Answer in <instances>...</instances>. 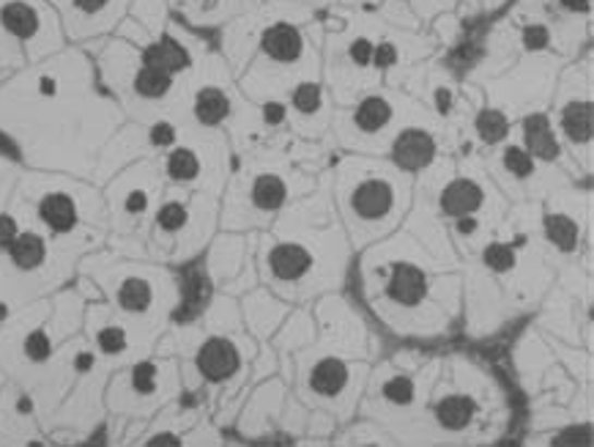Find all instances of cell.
Wrapping results in <instances>:
<instances>
[{
  "instance_id": "6da1fadb",
  "label": "cell",
  "mask_w": 594,
  "mask_h": 447,
  "mask_svg": "<svg viewBox=\"0 0 594 447\" xmlns=\"http://www.w3.org/2000/svg\"><path fill=\"white\" fill-rule=\"evenodd\" d=\"M0 25L34 61L61 47L58 20L45 0H0Z\"/></svg>"
},
{
  "instance_id": "f546056e",
  "label": "cell",
  "mask_w": 594,
  "mask_h": 447,
  "mask_svg": "<svg viewBox=\"0 0 594 447\" xmlns=\"http://www.w3.org/2000/svg\"><path fill=\"white\" fill-rule=\"evenodd\" d=\"M17 67H23V47H20L17 41L3 31V25H0V77Z\"/></svg>"
},
{
  "instance_id": "ac0fdd59",
  "label": "cell",
  "mask_w": 594,
  "mask_h": 447,
  "mask_svg": "<svg viewBox=\"0 0 594 447\" xmlns=\"http://www.w3.org/2000/svg\"><path fill=\"white\" fill-rule=\"evenodd\" d=\"M483 206V190L469 179H458L441 193V209L452 217H465Z\"/></svg>"
},
{
  "instance_id": "60d3db41",
  "label": "cell",
  "mask_w": 594,
  "mask_h": 447,
  "mask_svg": "<svg viewBox=\"0 0 594 447\" xmlns=\"http://www.w3.org/2000/svg\"><path fill=\"white\" fill-rule=\"evenodd\" d=\"M561 7L572 9V12H586L589 0H561Z\"/></svg>"
},
{
  "instance_id": "f35d334b",
  "label": "cell",
  "mask_w": 594,
  "mask_h": 447,
  "mask_svg": "<svg viewBox=\"0 0 594 447\" xmlns=\"http://www.w3.org/2000/svg\"><path fill=\"white\" fill-rule=\"evenodd\" d=\"M395 58H398V52H395L392 45H381L378 50H373V61H376V67H392Z\"/></svg>"
},
{
  "instance_id": "5bb4252c",
  "label": "cell",
  "mask_w": 594,
  "mask_h": 447,
  "mask_svg": "<svg viewBox=\"0 0 594 447\" xmlns=\"http://www.w3.org/2000/svg\"><path fill=\"white\" fill-rule=\"evenodd\" d=\"M288 201V184L282 176L269 173H255L253 184H250V204L255 206L264 215H271V212H280Z\"/></svg>"
},
{
  "instance_id": "9a60e30c",
  "label": "cell",
  "mask_w": 594,
  "mask_h": 447,
  "mask_svg": "<svg viewBox=\"0 0 594 447\" xmlns=\"http://www.w3.org/2000/svg\"><path fill=\"white\" fill-rule=\"evenodd\" d=\"M389 297L400 305H416V302L425 300L427 280L422 275V269L411 264H398L392 269V280H389Z\"/></svg>"
},
{
  "instance_id": "3957f363",
  "label": "cell",
  "mask_w": 594,
  "mask_h": 447,
  "mask_svg": "<svg viewBox=\"0 0 594 447\" xmlns=\"http://www.w3.org/2000/svg\"><path fill=\"white\" fill-rule=\"evenodd\" d=\"M63 7L69 12L66 25L72 36H88L110 28L124 9V0H63Z\"/></svg>"
},
{
  "instance_id": "52a82bcc",
  "label": "cell",
  "mask_w": 594,
  "mask_h": 447,
  "mask_svg": "<svg viewBox=\"0 0 594 447\" xmlns=\"http://www.w3.org/2000/svg\"><path fill=\"white\" fill-rule=\"evenodd\" d=\"M230 113H233V102L219 85H203L201 92H195V97H192V119L203 130H217L219 124L230 119Z\"/></svg>"
},
{
  "instance_id": "4fadbf2b",
  "label": "cell",
  "mask_w": 594,
  "mask_h": 447,
  "mask_svg": "<svg viewBox=\"0 0 594 447\" xmlns=\"http://www.w3.org/2000/svg\"><path fill=\"white\" fill-rule=\"evenodd\" d=\"M143 61H146L148 67L165 69V72L175 74V77L192 69V56L186 52V47L179 45L175 39H170V36H162L159 41L148 45L146 50H143Z\"/></svg>"
},
{
  "instance_id": "d4e9b609",
  "label": "cell",
  "mask_w": 594,
  "mask_h": 447,
  "mask_svg": "<svg viewBox=\"0 0 594 447\" xmlns=\"http://www.w3.org/2000/svg\"><path fill=\"white\" fill-rule=\"evenodd\" d=\"M561 124H565L567 137L586 143L592 137V108H589V102L567 105L565 113H561Z\"/></svg>"
},
{
  "instance_id": "7402d4cb",
  "label": "cell",
  "mask_w": 594,
  "mask_h": 447,
  "mask_svg": "<svg viewBox=\"0 0 594 447\" xmlns=\"http://www.w3.org/2000/svg\"><path fill=\"white\" fill-rule=\"evenodd\" d=\"M436 418H438V423L449 431L465 428V425L471 423V418H474V401H471V398H463V396L447 398V401L438 403Z\"/></svg>"
},
{
  "instance_id": "4316f807",
  "label": "cell",
  "mask_w": 594,
  "mask_h": 447,
  "mask_svg": "<svg viewBox=\"0 0 594 447\" xmlns=\"http://www.w3.org/2000/svg\"><path fill=\"white\" fill-rule=\"evenodd\" d=\"M154 206V195L151 190L143 188V184H132V188L124 190L121 195V212L130 220H137V217H146Z\"/></svg>"
},
{
  "instance_id": "5b68a950",
  "label": "cell",
  "mask_w": 594,
  "mask_h": 447,
  "mask_svg": "<svg viewBox=\"0 0 594 447\" xmlns=\"http://www.w3.org/2000/svg\"><path fill=\"white\" fill-rule=\"evenodd\" d=\"M310 266H313V255L302 244L280 242L266 253V269L280 283H296L310 273Z\"/></svg>"
},
{
  "instance_id": "8fae6325",
  "label": "cell",
  "mask_w": 594,
  "mask_h": 447,
  "mask_svg": "<svg viewBox=\"0 0 594 447\" xmlns=\"http://www.w3.org/2000/svg\"><path fill=\"white\" fill-rule=\"evenodd\" d=\"M116 305L130 316H143L154 307V280L146 275H126L116 286Z\"/></svg>"
},
{
  "instance_id": "e0dca14e",
  "label": "cell",
  "mask_w": 594,
  "mask_h": 447,
  "mask_svg": "<svg viewBox=\"0 0 594 447\" xmlns=\"http://www.w3.org/2000/svg\"><path fill=\"white\" fill-rule=\"evenodd\" d=\"M162 379L165 369L154 360H143V363H135L130 371H126V392L141 401L146 398H157L162 392Z\"/></svg>"
},
{
  "instance_id": "7c38bea8",
  "label": "cell",
  "mask_w": 594,
  "mask_h": 447,
  "mask_svg": "<svg viewBox=\"0 0 594 447\" xmlns=\"http://www.w3.org/2000/svg\"><path fill=\"white\" fill-rule=\"evenodd\" d=\"M392 201H395L392 188H389L387 182H381V179H371V182L356 188L351 204L353 212L360 217H365V220H378V217H384L392 209Z\"/></svg>"
},
{
  "instance_id": "cb8c5ba5",
  "label": "cell",
  "mask_w": 594,
  "mask_h": 447,
  "mask_svg": "<svg viewBox=\"0 0 594 447\" xmlns=\"http://www.w3.org/2000/svg\"><path fill=\"white\" fill-rule=\"evenodd\" d=\"M157 220V231L165 233V237H175V233L184 231L192 220V212L184 201H165L162 206L154 215Z\"/></svg>"
},
{
  "instance_id": "8d00e7d4",
  "label": "cell",
  "mask_w": 594,
  "mask_h": 447,
  "mask_svg": "<svg viewBox=\"0 0 594 447\" xmlns=\"http://www.w3.org/2000/svg\"><path fill=\"white\" fill-rule=\"evenodd\" d=\"M351 58L356 63H360V67H367V63L373 61V45H371V41H365V39L353 41V45H351Z\"/></svg>"
},
{
  "instance_id": "74e56055",
  "label": "cell",
  "mask_w": 594,
  "mask_h": 447,
  "mask_svg": "<svg viewBox=\"0 0 594 447\" xmlns=\"http://www.w3.org/2000/svg\"><path fill=\"white\" fill-rule=\"evenodd\" d=\"M523 41H526V47L537 50V47L548 45V31L540 28V25H534V28H526V34H523Z\"/></svg>"
},
{
  "instance_id": "2e32d148",
  "label": "cell",
  "mask_w": 594,
  "mask_h": 447,
  "mask_svg": "<svg viewBox=\"0 0 594 447\" xmlns=\"http://www.w3.org/2000/svg\"><path fill=\"white\" fill-rule=\"evenodd\" d=\"M165 176L170 182L179 184H192L203 176V157L197 154V148L192 146H179L168 148V157H165Z\"/></svg>"
},
{
  "instance_id": "b9f144b4",
  "label": "cell",
  "mask_w": 594,
  "mask_h": 447,
  "mask_svg": "<svg viewBox=\"0 0 594 447\" xmlns=\"http://www.w3.org/2000/svg\"><path fill=\"white\" fill-rule=\"evenodd\" d=\"M9 313H12V305L7 300H0V324L9 322Z\"/></svg>"
},
{
  "instance_id": "7bdbcfd3",
  "label": "cell",
  "mask_w": 594,
  "mask_h": 447,
  "mask_svg": "<svg viewBox=\"0 0 594 447\" xmlns=\"http://www.w3.org/2000/svg\"><path fill=\"white\" fill-rule=\"evenodd\" d=\"M474 228H477V222H474V220H458V231L460 233H471Z\"/></svg>"
},
{
  "instance_id": "7a4b0ae2",
  "label": "cell",
  "mask_w": 594,
  "mask_h": 447,
  "mask_svg": "<svg viewBox=\"0 0 594 447\" xmlns=\"http://www.w3.org/2000/svg\"><path fill=\"white\" fill-rule=\"evenodd\" d=\"M195 365L203 379L211 382V385H222V382L233 379L242 369V351L230 338L214 335V338L201 343L195 354Z\"/></svg>"
},
{
  "instance_id": "e575fe53",
  "label": "cell",
  "mask_w": 594,
  "mask_h": 447,
  "mask_svg": "<svg viewBox=\"0 0 594 447\" xmlns=\"http://www.w3.org/2000/svg\"><path fill=\"white\" fill-rule=\"evenodd\" d=\"M505 165L516 176H529V173H532V157H529L526 152H521V148H510V152L505 154Z\"/></svg>"
},
{
  "instance_id": "f1b7e54d",
  "label": "cell",
  "mask_w": 594,
  "mask_h": 447,
  "mask_svg": "<svg viewBox=\"0 0 594 447\" xmlns=\"http://www.w3.org/2000/svg\"><path fill=\"white\" fill-rule=\"evenodd\" d=\"M477 132L485 143H499L507 135V119L499 110H485L477 119Z\"/></svg>"
},
{
  "instance_id": "d6a6232c",
  "label": "cell",
  "mask_w": 594,
  "mask_h": 447,
  "mask_svg": "<svg viewBox=\"0 0 594 447\" xmlns=\"http://www.w3.org/2000/svg\"><path fill=\"white\" fill-rule=\"evenodd\" d=\"M384 396L395 403H409L411 398H414V385H411V379H405V376H395V379H389L387 385H384Z\"/></svg>"
},
{
  "instance_id": "ab89813d",
  "label": "cell",
  "mask_w": 594,
  "mask_h": 447,
  "mask_svg": "<svg viewBox=\"0 0 594 447\" xmlns=\"http://www.w3.org/2000/svg\"><path fill=\"white\" fill-rule=\"evenodd\" d=\"M556 442H559V445H567V442H570V445H586V442H589V428L567 431V434H561Z\"/></svg>"
},
{
  "instance_id": "44dd1931",
  "label": "cell",
  "mask_w": 594,
  "mask_h": 447,
  "mask_svg": "<svg viewBox=\"0 0 594 447\" xmlns=\"http://www.w3.org/2000/svg\"><path fill=\"white\" fill-rule=\"evenodd\" d=\"M20 351H23L25 363L31 365H47L52 360V351H56V343H52V335L47 333L45 327H34L23 335V343H20Z\"/></svg>"
},
{
  "instance_id": "603a6c76",
  "label": "cell",
  "mask_w": 594,
  "mask_h": 447,
  "mask_svg": "<svg viewBox=\"0 0 594 447\" xmlns=\"http://www.w3.org/2000/svg\"><path fill=\"white\" fill-rule=\"evenodd\" d=\"M96 340V349H99V354L105 357H121L130 351V329L121 327V324H112L105 322L101 327H96L94 333Z\"/></svg>"
},
{
  "instance_id": "ffe728a7",
  "label": "cell",
  "mask_w": 594,
  "mask_h": 447,
  "mask_svg": "<svg viewBox=\"0 0 594 447\" xmlns=\"http://www.w3.org/2000/svg\"><path fill=\"white\" fill-rule=\"evenodd\" d=\"M523 132H526V143L532 154L543 159H554L559 154V146H556L554 135H550V124L545 116H529L523 121Z\"/></svg>"
},
{
  "instance_id": "ee69618b",
  "label": "cell",
  "mask_w": 594,
  "mask_h": 447,
  "mask_svg": "<svg viewBox=\"0 0 594 447\" xmlns=\"http://www.w3.org/2000/svg\"><path fill=\"white\" fill-rule=\"evenodd\" d=\"M61 3H63V0H61Z\"/></svg>"
},
{
  "instance_id": "484cf974",
  "label": "cell",
  "mask_w": 594,
  "mask_h": 447,
  "mask_svg": "<svg viewBox=\"0 0 594 447\" xmlns=\"http://www.w3.org/2000/svg\"><path fill=\"white\" fill-rule=\"evenodd\" d=\"M389 119H392V108H389L387 99L381 97L365 99V102L360 105V110H356V126L365 132H378L381 126L389 124Z\"/></svg>"
},
{
  "instance_id": "d6986e66",
  "label": "cell",
  "mask_w": 594,
  "mask_h": 447,
  "mask_svg": "<svg viewBox=\"0 0 594 447\" xmlns=\"http://www.w3.org/2000/svg\"><path fill=\"white\" fill-rule=\"evenodd\" d=\"M348 382V369L346 363L335 360V357H326L310 371V387H313L318 396H337V392L346 387Z\"/></svg>"
},
{
  "instance_id": "277c9868",
  "label": "cell",
  "mask_w": 594,
  "mask_h": 447,
  "mask_svg": "<svg viewBox=\"0 0 594 447\" xmlns=\"http://www.w3.org/2000/svg\"><path fill=\"white\" fill-rule=\"evenodd\" d=\"M36 220L56 237H69L80 226V206L69 190H47L36 204Z\"/></svg>"
},
{
  "instance_id": "d590c367",
  "label": "cell",
  "mask_w": 594,
  "mask_h": 447,
  "mask_svg": "<svg viewBox=\"0 0 594 447\" xmlns=\"http://www.w3.org/2000/svg\"><path fill=\"white\" fill-rule=\"evenodd\" d=\"M260 116H264V124L266 126H280L286 124V116H288V108L282 102H264V110H260Z\"/></svg>"
},
{
  "instance_id": "30bf717a",
  "label": "cell",
  "mask_w": 594,
  "mask_h": 447,
  "mask_svg": "<svg viewBox=\"0 0 594 447\" xmlns=\"http://www.w3.org/2000/svg\"><path fill=\"white\" fill-rule=\"evenodd\" d=\"M433 154H436V143H433V137L422 130H405L403 135L395 141L392 148L395 162L405 170L425 168L433 159Z\"/></svg>"
},
{
  "instance_id": "8992f818",
  "label": "cell",
  "mask_w": 594,
  "mask_h": 447,
  "mask_svg": "<svg viewBox=\"0 0 594 447\" xmlns=\"http://www.w3.org/2000/svg\"><path fill=\"white\" fill-rule=\"evenodd\" d=\"M7 255H9V264H12L17 273L31 275V273H39L41 266L47 264V258H50V244H47V239L41 237L39 231L20 228L17 239H14L12 247L7 250Z\"/></svg>"
},
{
  "instance_id": "836d02e7",
  "label": "cell",
  "mask_w": 594,
  "mask_h": 447,
  "mask_svg": "<svg viewBox=\"0 0 594 447\" xmlns=\"http://www.w3.org/2000/svg\"><path fill=\"white\" fill-rule=\"evenodd\" d=\"M20 233V222L14 215H7V212H0V255H7V250L12 247V242L17 239Z\"/></svg>"
},
{
  "instance_id": "83f0119b",
  "label": "cell",
  "mask_w": 594,
  "mask_h": 447,
  "mask_svg": "<svg viewBox=\"0 0 594 447\" xmlns=\"http://www.w3.org/2000/svg\"><path fill=\"white\" fill-rule=\"evenodd\" d=\"M545 233H548V239L559 250H572V247H575L578 228H575V222L570 220V217L550 215L548 220H545Z\"/></svg>"
},
{
  "instance_id": "1f68e13d",
  "label": "cell",
  "mask_w": 594,
  "mask_h": 447,
  "mask_svg": "<svg viewBox=\"0 0 594 447\" xmlns=\"http://www.w3.org/2000/svg\"><path fill=\"white\" fill-rule=\"evenodd\" d=\"M485 264H488L490 269H496V273H507V269H512V264H516V258H512V247H505V244H490V247L485 250Z\"/></svg>"
},
{
  "instance_id": "4dcf8cb0",
  "label": "cell",
  "mask_w": 594,
  "mask_h": 447,
  "mask_svg": "<svg viewBox=\"0 0 594 447\" xmlns=\"http://www.w3.org/2000/svg\"><path fill=\"white\" fill-rule=\"evenodd\" d=\"M293 108L310 116L320 108V88L315 83H299L293 92Z\"/></svg>"
},
{
  "instance_id": "9c48e42d",
  "label": "cell",
  "mask_w": 594,
  "mask_h": 447,
  "mask_svg": "<svg viewBox=\"0 0 594 447\" xmlns=\"http://www.w3.org/2000/svg\"><path fill=\"white\" fill-rule=\"evenodd\" d=\"M130 88L141 102H151V105L162 102V99H168L170 94H173L175 74L165 72V69H157V67H148L141 56L135 74H132Z\"/></svg>"
},
{
  "instance_id": "ba28073f",
  "label": "cell",
  "mask_w": 594,
  "mask_h": 447,
  "mask_svg": "<svg viewBox=\"0 0 594 447\" xmlns=\"http://www.w3.org/2000/svg\"><path fill=\"white\" fill-rule=\"evenodd\" d=\"M260 52L275 63H296L304 52V39L293 25L275 23L260 34Z\"/></svg>"
}]
</instances>
